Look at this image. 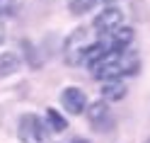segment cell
I'll use <instances>...</instances> for the list:
<instances>
[{
    "label": "cell",
    "instance_id": "1",
    "mask_svg": "<svg viewBox=\"0 0 150 143\" xmlns=\"http://www.w3.org/2000/svg\"><path fill=\"white\" fill-rule=\"evenodd\" d=\"M92 41H95V39L87 34L85 27L70 32L68 39H65V44H63V58H65V63H68V65H80L82 61H85V53L92 46Z\"/></svg>",
    "mask_w": 150,
    "mask_h": 143
},
{
    "label": "cell",
    "instance_id": "2",
    "mask_svg": "<svg viewBox=\"0 0 150 143\" xmlns=\"http://www.w3.org/2000/svg\"><path fill=\"white\" fill-rule=\"evenodd\" d=\"M17 133H20L22 143H46L49 126L36 114H22L20 121H17Z\"/></svg>",
    "mask_w": 150,
    "mask_h": 143
},
{
    "label": "cell",
    "instance_id": "3",
    "mask_svg": "<svg viewBox=\"0 0 150 143\" xmlns=\"http://www.w3.org/2000/svg\"><path fill=\"white\" fill-rule=\"evenodd\" d=\"M90 73H92V78L95 80H99V83H104V80H114V78H121V63H119V53H114V51H109L104 58H102L99 63H95L90 68Z\"/></svg>",
    "mask_w": 150,
    "mask_h": 143
},
{
    "label": "cell",
    "instance_id": "4",
    "mask_svg": "<svg viewBox=\"0 0 150 143\" xmlns=\"http://www.w3.org/2000/svg\"><path fill=\"white\" fill-rule=\"evenodd\" d=\"M121 24H124V12H121L116 5H107L104 10L95 17V29L102 32V34H107V36L114 29H119Z\"/></svg>",
    "mask_w": 150,
    "mask_h": 143
},
{
    "label": "cell",
    "instance_id": "5",
    "mask_svg": "<svg viewBox=\"0 0 150 143\" xmlns=\"http://www.w3.org/2000/svg\"><path fill=\"white\" fill-rule=\"evenodd\" d=\"M85 114H87V121H90L95 129H99V131L109 129V126H111V121H114V117H111V109H109V102H107V100H97V102L87 104Z\"/></svg>",
    "mask_w": 150,
    "mask_h": 143
},
{
    "label": "cell",
    "instance_id": "6",
    "mask_svg": "<svg viewBox=\"0 0 150 143\" xmlns=\"http://www.w3.org/2000/svg\"><path fill=\"white\" fill-rule=\"evenodd\" d=\"M61 104H63V109L68 112V114H85V109H87V95L82 92L80 88H65L63 92H61Z\"/></svg>",
    "mask_w": 150,
    "mask_h": 143
},
{
    "label": "cell",
    "instance_id": "7",
    "mask_svg": "<svg viewBox=\"0 0 150 143\" xmlns=\"http://www.w3.org/2000/svg\"><path fill=\"white\" fill-rule=\"evenodd\" d=\"M133 39H136V32L131 29V27H124L121 24L119 29H114L109 34V51H114V53H121V51H128V46L133 44Z\"/></svg>",
    "mask_w": 150,
    "mask_h": 143
},
{
    "label": "cell",
    "instance_id": "8",
    "mask_svg": "<svg viewBox=\"0 0 150 143\" xmlns=\"http://www.w3.org/2000/svg\"><path fill=\"white\" fill-rule=\"evenodd\" d=\"M99 92H102V100H107V102H119V100H124L126 97V83L121 80V78H114V80H104V83H99Z\"/></svg>",
    "mask_w": 150,
    "mask_h": 143
},
{
    "label": "cell",
    "instance_id": "9",
    "mask_svg": "<svg viewBox=\"0 0 150 143\" xmlns=\"http://www.w3.org/2000/svg\"><path fill=\"white\" fill-rule=\"evenodd\" d=\"M22 58L15 51H0V78H10L12 73L20 70Z\"/></svg>",
    "mask_w": 150,
    "mask_h": 143
},
{
    "label": "cell",
    "instance_id": "10",
    "mask_svg": "<svg viewBox=\"0 0 150 143\" xmlns=\"http://www.w3.org/2000/svg\"><path fill=\"white\" fill-rule=\"evenodd\" d=\"M119 63H121V73L124 75H138V70H140V58L136 56V51H121Z\"/></svg>",
    "mask_w": 150,
    "mask_h": 143
},
{
    "label": "cell",
    "instance_id": "11",
    "mask_svg": "<svg viewBox=\"0 0 150 143\" xmlns=\"http://www.w3.org/2000/svg\"><path fill=\"white\" fill-rule=\"evenodd\" d=\"M107 53H109V46H107L104 41H92V46L87 49V53H85V61H82V63H85L87 68H92V65H95V63H99V61L104 58Z\"/></svg>",
    "mask_w": 150,
    "mask_h": 143
},
{
    "label": "cell",
    "instance_id": "12",
    "mask_svg": "<svg viewBox=\"0 0 150 143\" xmlns=\"http://www.w3.org/2000/svg\"><path fill=\"white\" fill-rule=\"evenodd\" d=\"M46 126H49V131L61 133V131L68 129V119H65L61 112H56L53 107H49V109H46Z\"/></svg>",
    "mask_w": 150,
    "mask_h": 143
},
{
    "label": "cell",
    "instance_id": "13",
    "mask_svg": "<svg viewBox=\"0 0 150 143\" xmlns=\"http://www.w3.org/2000/svg\"><path fill=\"white\" fill-rule=\"evenodd\" d=\"M97 5V0H68V10L73 15H85Z\"/></svg>",
    "mask_w": 150,
    "mask_h": 143
},
{
    "label": "cell",
    "instance_id": "14",
    "mask_svg": "<svg viewBox=\"0 0 150 143\" xmlns=\"http://www.w3.org/2000/svg\"><path fill=\"white\" fill-rule=\"evenodd\" d=\"M15 12V0H0V17H10Z\"/></svg>",
    "mask_w": 150,
    "mask_h": 143
},
{
    "label": "cell",
    "instance_id": "15",
    "mask_svg": "<svg viewBox=\"0 0 150 143\" xmlns=\"http://www.w3.org/2000/svg\"><path fill=\"white\" fill-rule=\"evenodd\" d=\"M70 143H90V141H87V138H73Z\"/></svg>",
    "mask_w": 150,
    "mask_h": 143
},
{
    "label": "cell",
    "instance_id": "16",
    "mask_svg": "<svg viewBox=\"0 0 150 143\" xmlns=\"http://www.w3.org/2000/svg\"><path fill=\"white\" fill-rule=\"evenodd\" d=\"M3 36H5V29H3V22H0V41H3Z\"/></svg>",
    "mask_w": 150,
    "mask_h": 143
},
{
    "label": "cell",
    "instance_id": "17",
    "mask_svg": "<svg viewBox=\"0 0 150 143\" xmlns=\"http://www.w3.org/2000/svg\"><path fill=\"white\" fill-rule=\"evenodd\" d=\"M145 143H150V136H148V138H145Z\"/></svg>",
    "mask_w": 150,
    "mask_h": 143
},
{
    "label": "cell",
    "instance_id": "18",
    "mask_svg": "<svg viewBox=\"0 0 150 143\" xmlns=\"http://www.w3.org/2000/svg\"><path fill=\"white\" fill-rule=\"evenodd\" d=\"M104 3H114V0H104Z\"/></svg>",
    "mask_w": 150,
    "mask_h": 143
}]
</instances>
